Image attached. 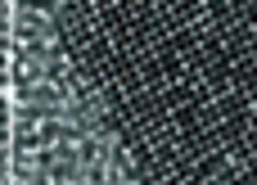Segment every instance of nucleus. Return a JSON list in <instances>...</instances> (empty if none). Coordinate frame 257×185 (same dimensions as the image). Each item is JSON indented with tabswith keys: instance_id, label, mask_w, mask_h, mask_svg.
Returning a JSON list of instances; mask_svg holds the SVG:
<instances>
[{
	"instance_id": "f257e3e1",
	"label": "nucleus",
	"mask_w": 257,
	"mask_h": 185,
	"mask_svg": "<svg viewBox=\"0 0 257 185\" xmlns=\"http://www.w3.org/2000/svg\"><path fill=\"white\" fill-rule=\"evenodd\" d=\"M9 145V100H0V149Z\"/></svg>"
},
{
	"instance_id": "f03ea898",
	"label": "nucleus",
	"mask_w": 257,
	"mask_h": 185,
	"mask_svg": "<svg viewBox=\"0 0 257 185\" xmlns=\"http://www.w3.org/2000/svg\"><path fill=\"white\" fill-rule=\"evenodd\" d=\"M9 23H14L9 18V0H0V36H9Z\"/></svg>"
}]
</instances>
